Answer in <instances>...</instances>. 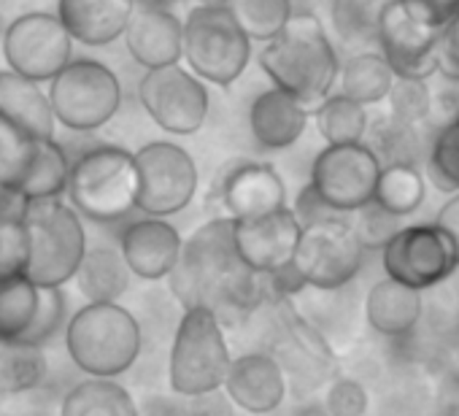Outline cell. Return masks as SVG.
Returning a JSON list of instances; mask_svg holds the SVG:
<instances>
[{
  "instance_id": "1",
  "label": "cell",
  "mask_w": 459,
  "mask_h": 416,
  "mask_svg": "<svg viewBox=\"0 0 459 416\" xmlns=\"http://www.w3.org/2000/svg\"><path fill=\"white\" fill-rule=\"evenodd\" d=\"M236 222L216 217L200 225L181 244V255L168 273V287L181 308H208L224 325L249 316L271 300L268 276L252 271L233 238Z\"/></svg>"
},
{
  "instance_id": "2",
  "label": "cell",
  "mask_w": 459,
  "mask_h": 416,
  "mask_svg": "<svg viewBox=\"0 0 459 416\" xmlns=\"http://www.w3.org/2000/svg\"><path fill=\"white\" fill-rule=\"evenodd\" d=\"M260 68L273 87L298 98L314 111L338 84V49L314 12H295L284 30L263 44Z\"/></svg>"
},
{
  "instance_id": "3",
  "label": "cell",
  "mask_w": 459,
  "mask_h": 416,
  "mask_svg": "<svg viewBox=\"0 0 459 416\" xmlns=\"http://www.w3.org/2000/svg\"><path fill=\"white\" fill-rule=\"evenodd\" d=\"M141 325L119 303H87L65 322V351L87 378H119L141 354Z\"/></svg>"
},
{
  "instance_id": "4",
  "label": "cell",
  "mask_w": 459,
  "mask_h": 416,
  "mask_svg": "<svg viewBox=\"0 0 459 416\" xmlns=\"http://www.w3.org/2000/svg\"><path fill=\"white\" fill-rule=\"evenodd\" d=\"M22 225L28 236L25 279L36 287H65L74 282L87 252V230L76 208L63 197L25 200Z\"/></svg>"
},
{
  "instance_id": "5",
  "label": "cell",
  "mask_w": 459,
  "mask_h": 416,
  "mask_svg": "<svg viewBox=\"0 0 459 416\" xmlns=\"http://www.w3.org/2000/svg\"><path fill=\"white\" fill-rule=\"evenodd\" d=\"M68 203L92 222H119L135 212L138 170L133 152L122 146H95L71 160Z\"/></svg>"
},
{
  "instance_id": "6",
  "label": "cell",
  "mask_w": 459,
  "mask_h": 416,
  "mask_svg": "<svg viewBox=\"0 0 459 416\" xmlns=\"http://www.w3.org/2000/svg\"><path fill=\"white\" fill-rule=\"evenodd\" d=\"M230 360L233 354L216 314L208 308H184L168 354L170 389L184 400L216 392L224 384Z\"/></svg>"
},
{
  "instance_id": "7",
  "label": "cell",
  "mask_w": 459,
  "mask_h": 416,
  "mask_svg": "<svg viewBox=\"0 0 459 416\" xmlns=\"http://www.w3.org/2000/svg\"><path fill=\"white\" fill-rule=\"evenodd\" d=\"M181 25V60L200 82L230 87L244 76L252 60V41L221 4L195 6Z\"/></svg>"
},
{
  "instance_id": "8",
  "label": "cell",
  "mask_w": 459,
  "mask_h": 416,
  "mask_svg": "<svg viewBox=\"0 0 459 416\" xmlns=\"http://www.w3.org/2000/svg\"><path fill=\"white\" fill-rule=\"evenodd\" d=\"M55 122L74 133L106 127L122 106L119 76L100 60H71L47 90Z\"/></svg>"
},
{
  "instance_id": "9",
  "label": "cell",
  "mask_w": 459,
  "mask_h": 416,
  "mask_svg": "<svg viewBox=\"0 0 459 416\" xmlns=\"http://www.w3.org/2000/svg\"><path fill=\"white\" fill-rule=\"evenodd\" d=\"M365 263V247L354 228L338 217H322L306 222L292 255V268L306 287L341 290L346 287Z\"/></svg>"
},
{
  "instance_id": "10",
  "label": "cell",
  "mask_w": 459,
  "mask_h": 416,
  "mask_svg": "<svg viewBox=\"0 0 459 416\" xmlns=\"http://www.w3.org/2000/svg\"><path fill=\"white\" fill-rule=\"evenodd\" d=\"M133 157L138 170L135 212L168 220L195 200L200 173L184 146L173 141H149L133 152Z\"/></svg>"
},
{
  "instance_id": "11",
  "label": "cell",
  "mask_w": 459,
  "mask_h": 416,
  "mask_svg": "<svg viewBox=\"0 0 459 416\" xmlns=\"http://www.w3.org/2000/svg\"><path fill=\"white\" fill-rule=\"evenodd\" d=\"M437 39L440 25L421 0H386L384 4L376 28V47L397 76L429 79L437 74Z\"/></svg>"
},
{
  "instance_id": "12",
  "label": "cell",
  "mask_w": 459,
  "mask_h": 416,
  "mask_svg": "<svg viewBox=\"0 0 459 416\" xmlns=\"http://www.w3.org/2000/svg\"><path fill=\"white\" fill-rule=\"evenodd\" d=\"M381 160L368 143H327L314 165L308 189L333 214H354L373 203Z\"/></svg>"
},
{
  "instance_id": "13",
  "label": "cell",
  "mask_w": 459,
  "mask_h": 416,
  "mask_svg": "<svg viewBox=\"0 0 459 416\" xmlns=\"http://www.w3.org/2000/svg\"><path fill=\"white\" fill-rule=\"evenodd\" d=\"M4 60L9 71L44 84L74 60V39L57 14L28 12L4 30Z\"/></svg>"
},
{
  "instance_id": "14",
  "label": "cell",
  "mask_w": 459,
  "mask_h": 416,
  "mask_svg": "<svg viewBox=\"0 0 459 416\" xmlns=\"http://www.w3.org/2000/svg\"><path fill=\"white\" fill-rule=\"evenodd\" d=\"M138 100L149 119L170 135H195L211 106L205 84L181 63L146 71L138 82Z\"/></svg>"
},
{
  "instance_id": "15",
  "label": "cell",
  "mask_w": 459,
  "mask_h": 416,
  "mask_svg": "<svg viewBox=\"0 0 459 416\" xmlns=\"http://www.w3.org/2000/svg\"><path fill=\"white\" fill-rule=\"evenodd\" d=\"M381 263L389 279L419 292L446 282L456 271L454 247L437 225L400 228L384 244Z\"/></svg>"
},
{
  "instance_id": "16",
  "label": "cell",
  "mask_w": 459,
  "mask_h": 416,
  "mask_svg": "<svg viewBox=\"0 0 459 416\" xmlns=\"http://www.w3.org/2000/svg\"><path fill=\"white\" fill-rule=\"evenodd\" d=\"M276 308V343H273V360L281 365L287 384L292 381L298 392L314 389L322 384V378L333 370L335 357L322 333L308 325L292 306L290 298H271Z\"/></svg>"
},
{
  "instance_id": "17",
  "label": "cell",
  "mask_w": 459,
  "mask_h": 416,
  "mask_svg": "<svg viewBox=\"0 0 459 416\" xmlns=\"http://www.w3.org/2000/svg\"><path fill=\"white\" fill-rule=\"evenodd\" d=\"M224 394L236 408L252 416H268L281 408L287 400L290 384L281 365L268 351H247L230 360L224 384Z\"/></svg>"
},
{
  "instance_id": "18",
  "label": "cell",
  "mask_w": 459,
  "mask_h": 416,
  "mask_svg": "<svg viewBox=\"0 0 459 416\" xmlns=\"http://www.w3.org/2000/svg\"><path fill=\"white\" fill-rule=\"evenodd\" d=\"M130 57L143 68H168L181 63V41L184 25L181 20L162 4L154 0H135L133 17L122 33Z\"/></svg>"
},
{
  "instance_id": "19",
  "label": "cell",
  "mask_w": 459,
  "mask_h": 416,
  "mask_svg": "<svg viewBox=\"0 0 459 416\" xmlns=\"http://www.w3.org/2000/svg\"><path fill=\"white\" fill-rule=\"evenodd\" d=\"M300 230L303 225L295 217L292 208H279L273 214L236 222L233 238H236V249L241 260L252 271L268 276L292 263Z\"/></svg>"
},
{
  "instance_id": "20",
  "label": "cell",
  "mask_w": 459,
  "mask_h": 416,
  "mask_svg": "<svg viewBox=\"0 0 459 416\" xmlns=\"http://www.w3.org/2000/svg\"><path fill=\"white\" fill-rule=\"evenodd\" d=\"M221 205L233 222L257 220L287 208V184L268 162H236L221 178Z\"/></svg>"
},
{
  "instance_id": "21",
  "label": "cell",
  "mask_w": 459,
  "mask_h": 416,
  "mask_svg": "<svg viewBox=\"0 0 459 416\" xmlns=\"http://www.w3.org/2000/svg\"><path fill=\"white\" fill-rule=\"evenodd\" d=\"M181 233L160 217H141L122 230L119 252L135 279L162 282L181 255Z\"/></svg>"
},
{
  "instance_id": "22",
  "label": "cell",
  "mask_w": 459,
  "mask_h": 416,
  "mask_svg": "<svg viewBox=\"0 0 459 416\" xmlns=\"http://www.w3.org/2000/svg\"><path fill=\"white\" fill-rule=\"evenodd\" d=\"M135 0H57V17L74 44L108 47L122 39Z\"/></svg>"
},
{
  "instance_id": "23",
  "label": "cell",
  "mask_w": 459,
  "mask_h": 416,
  "mask_svg": "<svg viewBox=\"0 0 459 416\" xmlns=\"http://www.w3.org/2000/svg\"><path fill=\"white\" fill-rule=\"evenodd\" d=\"M308 119L311 111L279 87L260 92L249 108V127L263 149H290L306 133Z\"/></svg>"
},
{
  "instance_id": "24",
  "label": "cell",
  "mask_w": 459,
  "mask_h": 416,
  "mask_svg": "<svg viewBox=\"0 0 459 416\" xmlns=\"http://www.w3.org/2000/svg\"><path fill=\"white\" fill-rule=\"evenodd\" d=\"M0 117L14 122L36 141L55 138V114L47 92L39 82H30L14 71H0Z\"/></svg>"
},
{
  "instance_id": "25",
  "label": "cell",
  "mask_w": 459,
  "mask_h": 416,
  "mask_svg": "<svg viewBox=\"0 0 459 416\" xmlns=\"http://www.w3.org/2000/svg\"><path fill=\"white\" fill-rule=\"evenodd\" d=\"M365 316L376 333L400 338L411 333L421 316V292L386 276L376 282L373 290L368 292Z\"/></svg>"
},
{
  "instance_id": "26",
  "label": "cell",
  "mask_w": 459,
  "mask_h": 416,
  "mask_svg": "<svg viewBox=\"0 0 459 416\" xmlns=\"http://www.w3.org/2000/svg\"><path fill=\"white\" fill-rule=\"evenodd\" d=\"M74 282L79 292L87 298V303H119V298L130 290L133 273L125 265L119 249L87 247Z\"/></svg>"
},
{
  "instance_id": "27",
  "label": "cell",
  "mask_w": 459,
  "mask_h": 416,
  "mask_svg": "<svg viewBox=\"0 0 459 416\" xmlns=\"http://www.w3.org/2000/svg\"><path fill=\"white\" fill-rule=\"evenodd\" d=\"M397 74L392 71V65L384 60V55L376 49H365V52H354L346 63H341L338 71V84H341V95L368 106H376L381 100H386L392 84H394Z\"/></svg>"
},
{
  "instance_id": "28",
  "label": "cell",
  "mask_w": 459,
  "mask_h": 416,
  "mask_svg": "<svg viewBox=\"0 0 459 416\" xmlns=\"http://www.w3.org/2000/svg\"><path fill=\"white\" fill-rule=\"evenodd\" d=\"M60 416H141L133 394L117 378H84L68 389Z\"/></svg>"
},
{
  "instance_id": "29",
  "label": "cell",
  "mask_w": 459,
  "mask_h": 416,
  "mask_svg": "<svg viewBox=\"0 0 459 416\" xmlns=\"http://www.w3.org/2000/svg\"><path fill=\"white\" fill-rule=\"evenodd\" d=\"M71 173V157L57 143V138L36 141L30 165L17 186V192L25 200H41V197H63L68 186Z\"/></svg>"
},
{
  "instance_id": "30",
  "label": "cell",
  "mask_w": 459,
  "mask_h": 416,
  "mask_svg": "<svg viewBox=\"0 0 459 416\" xmlns=\"http://www.w3.org/2000/svg\"><path fill=\"white\" fill-rule=\"evenodd\" d=\"M427 197V181L413 165H381L373 203L392 217H411Z\"/></svg>"
},
{
  "instance_id": "31",
  "label": "cell",
  "mask_w": 459,
  "mask_h": 416,
  "mask_svg": "<svg viewBox=\"0 0 459 416\" xmlns=\"http://www.w3.org/2000/svg\"><path fill=\"white\" fill-rule=\"evenodd\" d=\"M319 135L327 143H362L368 125H370V114L362 103L335 92L327 95L314 111H311Z\"/></svg>"
},
{
  "instance_id": "32",
  "label": "cell",
  "mask_w": 459,
  "mask_h": 416,
  "mask_svg": "<svg viewBox=\"0 0 459 416\" xmlns=\"http://www.w3.org/2000/svg\"><path fill=\"white\" fill-rule=\"evenodd\" d=\"M221 6L236 20L244 36L257 44L276 39L295 14L292 0H221Z\"/></svg>"
},
{
  "instance_id": "33",
  "label": "cell",
  "mask_w": 459,
  "mask_h": 416,
  "mask_svg": "<svg viewBox=\"0 0 459 416\" xmlns=\"http://www.w3.org/2000/svg\"><path fill=\"white\" fill-rule=\"evenodd\" d=\"M386 0H333L330 20L343 47L365 52L376 44L378 14Z\"/></svg>"
},
{
  "instance_id": "34",
  "label": "cell",
  "mask_w": 459,
  "mask_h": 416,
  "mask_svg": "<svg viewBox=\"0 0 459 416\" xmlns=\"http://www.w3.org/2000/svg\"><path fill=\"white\" fill-rule=\"evenodd\" d=\"M47 376L41 346L0 341V394H20L36 389Z\"/></svg>"
},
{
  "instance_id": "35",
  "label": "cell",
  "mask_w": 459,
  "mask_h": 416,
  "mask_svg": "<svg viewBox=\"0 0 459 416\" xmlns=\"http://www.w3.org/2000/svg\"><path fill=\"white\" fill-rule=\"evenodd\" d=\"M39 308V287L25 279H4L0 282V341H20Z\"/></svg>"
},
{
  "instance_id": "36",
  "label": "cell",
  "mask_w": 459,
  "mask_h": 416,
  "mask_svg": "<svg viewBox=\"0 0 459 416\" xmlns=\"http://www.w3.org/2000/svg\"><path fill=\"white\" fill-rule=\"evenodd\" d=\"M33 146H36V138H30L6 117H0V186H6V189L20 186L30 165Z\"/></svg>"
},
{
  "instance_id": "37",
  "label": "cell",
  "mask_w": 459,
  "mask_h": 416,
  "mask_svg": "<svg viewBox=\"0 0 459 416\" xmlns=\"http://www.w3.org/2000/svg\"><path fill=\"white\" fill-rule=\"evenodd\" d=\"M432 90L427 79H411V76H397L386 103H389V117L408 122V125H424L432 114Z\"/></svg>"
},
{
  "instance_id": "38",
  "label": "cell",
  "mask_w": 459,
  "mask_h": 416,
  "mask_svg": "<svg viewBox=\"0 0 459 416\" xmlns=\"http://www.w3.org/2000/svg\"><path fill=\"white\" fill-rule=\"evenodd\" d=\"M429 173L440 189H459V117H451L429 141Z\"/></svg>"
},
{
  "instance_id": "39",
  "label": "cell",
  "mask_w": 459,
  "mask_h": 416,
  "mask_svg": "<svg viewBox=\"0 0 459 416\" xmlns=\"http://www.w3.org/2000/svg\"><path fill=\"white\" fill-rule=\"evenodd\" d=\"M68 322V300L60 287H39V308L28 327V333L20 338V343L30 346H47L57 330Z\"/></svg>"
},
{
  "instance_id": "40",
  "label": "cell",
  "mask_w": 459,
  "mask_h": 416,
  "mask_svg": "<svg viewBox=\"0 0 459 416\" xmlns=\"http://www.w3.org/2000/svg\"><path fill=\"white\" fill-rule=\"evenodd\" d=\"M28 265V236L20 217L0 220V282L25 276Z\"/></svg>"
},
{
  "instance_id": "41",
  "label": "cell",
  "mask_w": 459,
  "mask_h": 416,
  "mask_svg": "<svg viewBox=\"0 0 459 416\" xmlns=\"http://www.w3.org/2000/svg\"><path fill=\"white\" fill-rule=\"evenodd\" d=\"M354 214H359V222L351 228H354V233L365 249H378V247L384 249V244L403 228L400 217L386 214L384 208H378L376 203H368L365 208H359V212H354Z\"/></svg>"
},
{
  "instance_id": "42",
  "label": "cell",
  "mask_w": 459,
  "mask_h": 416,
  "mask_svg": "<svg viewBox=\"0 0 459 416\" xmlns=\"http://www.w3.org/2000/svg\"><path fill=\"white\" fill-rule=\"evenodd\" d=\"M327 416H365L368 411V392L354 378H335L325 397Z\"/></svg>"
},
{
  "instance_id": "43",
  "label": "cell",
  "mask_w": 459,
  "mask_h": 416,
  "mask_svg": "<svg viewBox=\"0 0 459 416\" xmlns=\"http://www.w3.org/2000/svg\"><path fill=\"white\" fill-rule=\"evenodd\" d=\"M435 60H437V74L459 84V12L440 28Z\"/></svg>"
},
{
  "instance_id": "44",
  "label": "cell",
  "mask_w": 459,
  "mask_h": 416,
  "mask_svg": "<svg viewBox=\"0 0 459 416\" xmlns=\"http://www.w3.org/2000/svg\"><path fill=\"white\" fill-rule=\"evenodd\" d=\"M186 416H236V405L230 403L224 389H216V392L189 397Z\"/></svg>"
},
{
  "instance_id": "45",
  "label": "cell",
  "mask_w": 459,
  "mask_h": 416,
  "mask_svg": "<svg viewBox=\"0 0 459 416\" xmlns=\"http://www.w3.org/2000/svg\"><path fill=\"white\" fill-rule=\"evenodd\" d=\"M435 225H437V228L446 233V238L451 241L454 255H456V265H459V195H454L451 200L443 203V208L437 212Z\"/></svg>"
},
{
  "instance_id": "46",
  "label": "cell",
  "mask_w": 459,
  "mask_h": 416,
  "mask_svg": "<svg viewBox=\"0 0 459 416\" xmlns=\"http://www.w3.org/2000/svg\"><path fill=\"white\" fill-rule=\"evenodd\" d=\"M25 208V197L17 189H6L0 186V220L6 217H20Z\"/></svg>"
},
{
  "instance_id": "47",
  "label": "cell",
  "mask_w": 459,
  "mask_h": 416,
  "mask_svg": "<svg viewBox=\"0 0 459 416\" xmlns=\"http://www.w3.org/2000/svg\"><path fill=\"white\" fill-rule=\"evenodd\" d=\"M424 9L435 17V22L443 28L456 12H459V0H421Z\"/></svg>"
},
{
  "instance_id": "48",
  "label": "cell",
  "mask_w": 459,
  "mask_h": 416,
  "mask_svg": "<svg viewBox=\"0 0 459 416\" xmlns=\"http://www.w3.org/2000/svg\"><path fill=\"white\" fill-rule=\"evenodd\" d=\"M454 117H459V103H456V111H454Z\"/></svg>"
}]
</instances>
